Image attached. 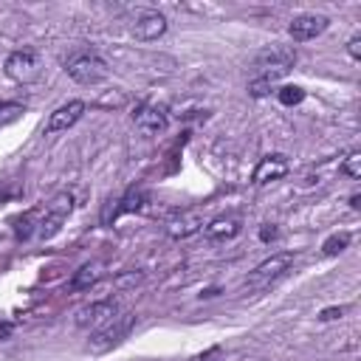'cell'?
Wrapping results in <instances>:
<instances>
[{
    "instance_id": "cell-19",
    "label": "cell",
    "mask_w": 361,
    "mask_h": 361,
    "mask_svg": "<svg viewBox=\"0 0 361 361\" xmlns=\"http://www.w3.org/2000/svg\"><path fill=\"white\" fill-rule=\"evenodd\" d=\"M276 99H279L282 104H288V107H290V104H299V102L305 99V90H302V87H296V85H285V87H279V90H276Z\"/></svg>"
},
{
    "instance_id": "cell-13",
    "label": "cell",
    "mask_w": 361,
    "mask_h": 361,
    "mask_svg": "<svg viewBox=\"0 0 361 361\" xmlns=\"http://www.w3.org/2000/svg\"><path fill=\"white\" fill-rule=\"evenodd\" d=\"M243 231V220L234 217V214H223V217H214L203 226V234L209 243H226L231 237H237Z\"/></svg>"
},
{
    "instance_id": "cell-9",
    "label": "cell",
    "mask_w": 361,
    "mask_h": 361,
    "mask_svg": "<svg viewBox=\"0 0 361 361\" xmlns=\"http://www.w3.org/2000/svg\"><path fill=\"white\" fill-rule=\"evenodd\" d=\"M327 25H330V20H327L324 14L307 11V14H299V17H293L288 31H290V37H293L296 42H307V39L319 37V34H322Z\"/></svg>"
},
{
    "instance_id": "cell-8",
    "label": "cell",
    "mask_w": 361,
    "mask_h": 361,
    "mask_svg": "<svg viewBox=\"0 0 361 361\" xmlns=\"http://www.w3.org/2000/svg\"><path fill=\"white\" fill-rule=\"evenodd\" d=\"M203 226H206L203 214L195 212V209H186V212H175L172 217H166L164 231H166V237H172V240H186V237L197 234Z\"/></svg>"
},
{
    "instance_id": "cell-11",
    "label": "cell",
    "mask_w": 361,
    "mask_h": 361,
    "mask_svg": "<svg viewBox=\"0 0 361 361\" xmlns=\"http://www.w3.org/2000/svg\"><path fill=\"white\" fill-rule=\"evenodd\" d=\"M133 121L144 135H158L166 130V113L155 104H138L133 113Z\"/></svg>"
},
{
    "instance_id": "cell-15",
    "label": "cell",
    "mask_w": 361,
    "mask_h": 361,
    "mask_svg": "<svg viewBox=\"0 0 361 361\" xmlns=\"http://www.w3.org/2000/svg\"><path fill=\"white\" fill-rule=\"evenodd\" d=\"M135 209H141V192L130 189L124 197H118V200H110V206L102 212V223L107 226V223H110V220H116L118 214H124V212H135Z\"/></svg>"
},
{
    "instance_id": "cell-22",
    "label": "cell",
    "mask_w": 361,
    "mask_h": 361,
    "mask_svg": "<svg viewBox=\"0 0 361 361\" xmlns=\"http://www.w3.org/2000/svg\"><path fill=\"white\" fill-rule=\"evenodd\" d=\"M195 361H223V355H220V347H212V350H206L203 355H197Z\"/></svg>"
},
{
    "instance_id": "cell-17",
    "label": "cell",
    "mask_w": 361,
    "mask_h": 361,
    "mask_svg": "<svg viewBox=\"0 0 361 361\" xmlns=\"http://www.w3.org/2000/svg\"><path fill=\"white\" fill-rule=\"evenodd\" d=\"M347 245H350V234H347V231H336V234H330V237L322 243V251H324L327 257H336V254H341Z\"/></svg>"
},
{
    "instance_id": "cell-23",
    "label": "cell",
    "mask_w": 361,
    "mask_h": 361,
    "mask_svg": "<svg viewBox=\"0 0 361 361\" xmlns=\"http://www.w3.org/2000/svg\"><path fill=\"white\" fill-rule=\"evenodd\" d=\"M341 313H344V307H327V310H322V319L330 322V319H338Z\"/></svg>"
},
{
    "instance_id": "cell-12",
    "label": "cell",
    "mask_w": 361,
    "mask_h": 361,
    "mask_svg": "<svg viewBox=\"0 0 361 361\" xmlns=\"http://www.w3.org/2000/svg\"><path fill=\"white\" fill-rule=\"evenodd\" d=\"M288 169H290V164H288V158H285L282 152L265 155V158L257 164V169H254V183H257V186H262V183L279 180V178H285V175H288Z\"/></svg>"
},
{
    "instance_id": "cell-25",
    "label": "cell",
    "mask_w": 361,
    "mask_h": 361,
    "mask_svg": "<svg viewBox=\"0 0 361 361\" xmlns=\"http://www.w3.org/2000/svg\"><path fill=\"white\" fill-rule=\"evenodd\" d=\"M8 336H11V324L8 322H0V341L8 338Z\"/></svg>"
},
{
    "instance_id": "cell-5",
    "label": "cell",
    "mask_w": 361,
    "mask_h": 361,
    "mask_svg": "<svg viewBox=\"0 0 361 361\" xmlns=\"http://www.w3.org/2000/svg\"><path fill=\"white\" fill-rule=\"evenodd\" d=\"M133 327H135V313L121 310L113 322H107L104 327L93 330V336H90V341H87V347H90L93 353H107L110 347L121 344V341L130 336V330H133Z\"/></svg>"
},
{
    "instance_id": "cell-26",
    "label": "cell",
    "mask_w": 361,
    "mask_h": 361,
    "mask_svg": "<svg viewBox=\"0 0 361 361\" xmlns=\"http://www.w3.org/2000/svg\"><path fill=\"white\" fill-rule=\"evenodd\" d=\"M350 206H353V209H358V206H361V203H358V192H355V195H350Z\"/></svg>"
},
{
    "instance_id": "cell-2",
    "label": "cell",
    "mask_w": 361,
    "mask_h": 361,
    "mask_svg": "<svg viewBox=\"0 0 361 361\" xmlns=\"http://www.w3.org/2000/svg\"><path fill=\"white\" fill-rule=\"evenodd\" d=\"M293 265V254L290 251H279V254H271L268 259H262L248 276H245V290L251 293H262L268 290L271 285H276Z\"/></svg>"
},
{
    "instance_id": "cell-20",
    "label": "cell",
    "mask_w": 361,
    "mask_h": 361,
    "mask_svg": "<svg viewBox=\"0 0 361 361\" xmlns=\"http://www.w3.org/2000/svg\"><path fill=\"white\" fill-rule=\"evenodd\" d=\"M341 172H344L347 178H361V152H358V149L347 152V158L341 161Z\"/></svg>"
},
{
    "instance_id": "cell-16",
    "label": "cell",
    "mask_w": 361,
    "mask_h": 361,
    "mask_svg": "<svg viewBox=\"0 0 361 361\" xmlns=\"http://www.w3.org/2000/svg\"><path fill=\"white\" fill-rule=\"evenodd\" d=\"M99 276H102V262H85V265L73 274L71 288H73V290H90V288L99 282Z\"/></svg>"
},
{
    "instance_id": "cell-1",
    "label": "cell",
    "mask_w": 361,
    "mask_h": 361,
    "mask_svg": "<svg viewBox=\"0 0 361 361\" xmlns=\"http://www.w3.org/2000/svg\"><path fill=\"white\" fill-rule=\"evenodd\" d=\"M296 65V51L288 45H271L265 51L257 54L254 59V79L248 82V93L251 96H268L274 90V85L290 73V68Z\"/></svg>"
},
{
    "instance_id": "cell-21",
    "label": "cell",
    "mask_w": 361,
    "mask_h": 361,
    "mask_svg": "<svg viewBox=\"0 0 361 361\" xmlns=\"http://www.w3.org/2000/svg\"><path fill=\"white\" fill-rule=\"evenodd\" d=\"M347 54H350L353 59H361V37H358V34L350 37V42H347Z\"/></svg>"
},
{
    "instance_id": "cell-24",
    "label": "cell",
    "mask_w": 361,
    "mask_h": 361,
    "mask_svg": "<svg viewBox=\"0 0 361 361\" xmlns=\"http://www.w3.org/2000/svg\"><path fill=\"white\" fill-rule=\"evenodd\" d=\"M259 237H262V240H274V237H276V228H274V226H271V228L265 226V228L259 231Z\"/></svg>"
},
{
    "instance_id": "cell-4",
    "label": "cell",
    "mask_w": 361,
    "mask_h": 361,
    "mask_svg": "<svg viewBox=\"0 0 361 361\" xmlns=\"http://www.w3.org/2000/svg\"><path fill=\"white\" fill-rule=\"evenodd\" d=\"M65 73L79 85H99L102 79H107V65L99 54L79 51V54L65 59Z\"/></svg>"
},
{
    "instance_id": "cell-14",
    "label": "cell",
    "mask_w": 361,
    "mask_h": 361,
    "mask_svg": "<svg viewBox=\"0 0 361 361\" xmlns=\"http://www.w3.org/2000/svg\"><path fill=\"white\" fill-rule=\"evenodd\" d=\"M164 31H166V17L158 14V11H141L135 17V23H133V37L135 39H144V42L158 39Z\"/></svg>"
},
{
    "instance_id": "cell-18",
    "label": "cell",
    "mask_w": 361,
    "mask_h": 361,
    "mask_svg": "<svg viewBox=\"0 0 361 361\" xmlns=\"http://www.w3.org/2000/svg\"><path fill=\"white\" fill-rule=\"evenodd\" d=\"M25 113V107L20 102H0V127L3 124H11L14 118H20Z\"/></svg>"
},
{
    "instance_id": "cell-3",
    "label": "cell",
    "mask_w": 361,
    "mask_h": 361,
    "mask_svg": "<svg viewBox=\"0 0 361 361\" xmlns=\"http://www.w3.org/2000/svg\"><path fill=\"white\" fill-rule=\"evenodd\" d=\"M71 209H73V195H71V192H59V195H54L42 209H37V214H39V223H37L39 240H51V237L62 228V223L68 220Z\"/></svg>"
},
{
    "instance_id": "cell-10",
    "label": "cell",
    "mask_w": 361,
    "mask_h": 361,
    "mask_svg": "<svg viewBox=\"0 0 361 361\" xmlns=\"http://www.w3.org/2000/svg\"><path fill=\"white\" fill-rule=\"evenodd\" d=\"M85 102L82 99H71L68 104H62V107H56L51 116H48V124H45V133H62V130H68V127H73L82 116H85Z\"/></svg>"
},
{
    "instance_id": "cell-7",
    "label": "cell",
    "mask_w": 361,
    "mask_h": 361,
    "mask_svg": "<svg viewBox=\"0 0 361 361\" xmlns=\"http://www.w3.org/2000/svg\"><path fill=\"white\" fill-rule=\"evenodd\" d=\"M118 302L116 299H99V302H90L85 305L79 313H76V324L79 327H90V330H99L104 327L107 322H113L118 316Z\"/></svg>"
},
{
    "instance_id": "cell-6",
    "label": "cell",
    "mask_w": 361,
    "mask_h": 361,
    "mask_svg": "<svg viewBox=\"0 0 361 361\" xmlns=\"http://www.w3.org/2000/svg\"><path fill=\"white\" fill-rule=\"evenodd\" d=\"M3 71H6V76H8V79H14L17 85H31V82H37V79H39L42 65H39V59H37V54H34L31 48H23V51L8 54V59H6V65H3Z\"/></svg>"
}]
</instances>
